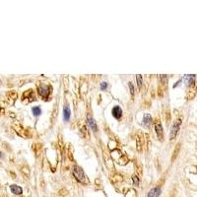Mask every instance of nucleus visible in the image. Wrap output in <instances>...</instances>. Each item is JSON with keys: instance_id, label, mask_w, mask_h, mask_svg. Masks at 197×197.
Returning <instances> with one entry per match:
<instances>
[{"instance_id": "f257e3e1", "label": "nucleus", "mask_w": 197, "mask_h": 197, "mask_svg": "<svg viewBox=\"0 0 197 197\" xmlns=\"http://www.w3.org/2000/svg\"><path fill=\"white\" fill-rule=\"evenodd\" d=\"M73 174H74V176L76 177V179H77L79 182L84 183V184L89 183V181L87 179V176H86L85 173H84L83 170L80 167L75 166V167L73 168Z\"/></svg>"}, {"instance_id": "f03ea898", "label": "nucleus", "mask_w": 197, "mask_h": 197, "mask_svg": "<svg viewBox=\"0 0 197 197\" xmlns=\"http://www.w3.org/2000/svg\"><path fill=\"white\" fill-rule=\"evenodd\" d=\"M38 92L41 97L46 98L50 93V87L49 85H46V84H41L38 87Z\"/></svg>"}, {"instance_id": "7ed1b4c3", "label": "nucleus", "mask_w": 197, "mask_h": 197, "mask_svg": "<svg viewBox=\"0 0 197 197\" xmlns=\"http://www.w3.org/2000/svg\"><path fill=\"white\" fill-rule=\"evenodd\" d=\"M181 119H176V121L173 122V126H171V135H170V139L173 140L176 138V136L178 133V130H179V127H181Z\"/></svg>"}, {"instance_id": "20e7f679", "label": "nucleus", "mask_w": 197, "mask_h": 197, "mask_svg": "<svg viewBox=\"0 0 197 197\" xmlns=\"http://www.w3.org/2000/svg\"><path fill=\"white\" fill-rule=\"evenodd\" d=\"M155 130H156V132H157L158 138H159L160 140H163V137H164V132H163L162 124L159 121H157L156 123H155Z\"/></svg>"}, {"instance_id": "39448f33", "label": "nucleus", "mask_w": 197, "mask_h": 197, "mask_svg": "<svg viewBox=\"0 0 197 197\" xmlns=\"http://www.w3.org/2000/svg\"><path fill=\"white\" fill-rule=\"evenodd\" d=\"M10 190H11V192L13 194H15V195H21V194L23 193V188L21 186H19V185H16V184L10 185Z\"/></svg>"}, {"instance_id": "423d86ee", "label": "nucleus", "mask_w": 197, "mask_h": 197, "mask_svg": "<svg viewBox=\"0 0 197 197\" xmlns=\"http://www.w3.org/2000/svg\"><path fill=\"white\" fill-rule=\"evenodd\" d=\"M111 113L114 116V118H116V119H119V118L121 117V115H122V109H121L120 106H114V108H112Z\"/></svg>"}, {"instance_id": "0eeeda50", "label": "nucleus", "mask_w": 197, "mask_h": 197, "mask_svg": "<svg viewBox=\"0 0 197 197\" xmlns=\"http://www.w3.org/2000/svg\"><path fill=\"white\" fill-rule=\"evenodd\" d=\"M160 195H161V188L154 187L148 192L147 197H159Z\"/></svg>"}, {"instance_id": "6e6552de", "label": "nucleus", "mask_w": 197, "mask_h": 197, "mask_svg": "<svg viewBox=\"0 0 197 197\" xmlns=\"http://www.w3.org/2000/svg\"><path fill=\"white\" fill-rule=\"evenodd\" d=\"M87 121H88V124H89L90 127H91V129L93 131H97V129H98L97 123H96L95 119L91 116V115H88V117H87Z\"/></svg>"}, {"instance_id": "1a4fd4ad", "label": "nucleus", "mask_w": 197, "mask_h": 197, "mask_svg": "<svg viewBox=\"0 0 197 197\" xmlns=\"http://www.w3.org/2000/svg\"><path fill=\"white\" fill-rule=\"evenodd\" d=\"M70 116H71V111H70V108L68 106H64L63 108V118L65 121H68L70 119Z\"/></svg>"}, {"instance_id": "9d476101", "label": "nucleus", "mask_w": 197, "mask_h": 197, "mask_svg": "<svg viewBox=\"0 0 197 197\" xmlns=\"http://www.w3.org/2000/svg\"><path fill=\"white\" fill-rule=\"evenodd\" d=\"M151 122H152L151 114H149V113L144 114V116H143V124H144L145 126H149L151 124Z\"/></svg>"}, {"instance_id": "9b49d317", "label": "nucleus", "mask_w": 197, "mask_h": 197, "mask_svg": "<svg viewBox=\"0 0 197 197\" xmlns=\"http://www.w3.org/2000/svg\"><path fill=\"white\" fill-rule=\"evenodd\" d=\"M32 111H33L34 115H36V116H38V115H39L41 113V109L39 106H34Z\"/></svg>"}, {"instance_id": "f8f14e48", "label": "nucleus", "mask_w": 197, "mask_h": 197, "mask_svg": "<svg viewBox=\"0 0 197 197\" xmlns=\"http://www.w3.org/2000/svg\"><path fill=\"white\" fill-rule=\"evenodd\" d=\"M136 79H137L138 87H139V88H141V86H142V76L141 75H137L136 76Z\"/></svg>"}, {"instance_id": "ddd939ff", "label": "nucleus", "mask_w": 197, "mask_h": 197, "mask_svg": "<svg viewBox=\"0 0 197 197\" xmlns=\"http://www.w3.org/2000/svg\"><path fill=\"white\" fill-rule=\"evenodd\" d=\"M106 88H108V83L106 82H103L101 84V90L102 91H105V90H106Z\"/></svg>"}, {"instance_id": "4468645a", "label": "nucleus", "mask_w": 197, "mask_h": 197, "mask_svg": "<svg viewBox=\"0 0 197 197\" xmlns=\"http://www.w3.org/2000/svg\"><path fill=\"white\" fill-rule=\"evenodd\" d=\"M133 182H134V185H136V186L139 185V178H138L136 176H133Z\"/></svg>"}, {"instance_id": "2eb2a0df", "label": "nucleus", "mask_w": 197, "mask_h": 197, "mask_svg": "<svg viewBox=\"0 0 197 197\" xmlns=\"http://www.w3.org/2000/svg\"><path fill=\"white\" fill-rule=\"evenodd\" d=\"M128 86H129V88H130V93H131V95H134V87H133V85H132V83H131V82H129V83H128Z\"/></svg>"}, {"instance_id": "dca6fc26", "label": "nucleus", "mask_w": 197, "mask_h": 197, "mask_svg": "<svg viewBox=\"0 0 197 197\" xmlns=\"http://www.w3.org/2000/svg\"></svg>"}]
</instances>
